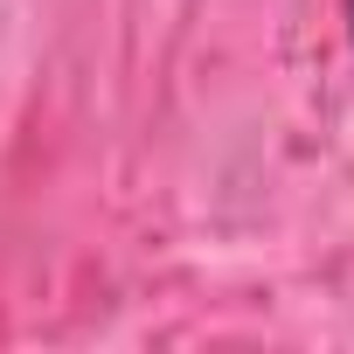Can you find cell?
Returning a JSON list of instances; mask_svg holds the SVG:
<instances>
[{
    "label": "cell",
    "mask_w": 354,
    "mask_h": 354,
    "mask_svg": "<svg viewBox=\"0 0 354 354\" xmlns=\"http://www.w3.org/2000/svg\"><path fill=\"white\" fill-rule=\"evenodd\" d=\"M347 28H354V0H347Z\"/></svg>",
    "instance_id": "6da1fadb"
}]
</instances>
